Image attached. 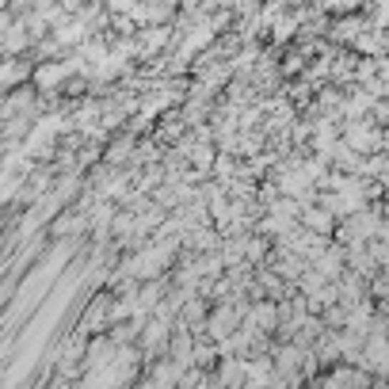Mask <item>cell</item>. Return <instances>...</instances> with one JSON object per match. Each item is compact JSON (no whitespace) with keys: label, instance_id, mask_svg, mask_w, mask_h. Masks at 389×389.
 I'll list each match as a JSON object with an SVG mask.
<instances>
[{"label":"cell","instance_id":"obj_1","mask_svg":"<svg viewBox=\"0 0 389 389\" xmlns=\"http://www.w3.org/2000/svg\"><path fill=\"white\" fill-rule=\"evenodd\" d=\"M61 76H65V65H42V69H39V76H35V81L42 84V88H54V84H58L61 81Z\"/></svg>","mask_w":389,"mask_h":389}]
</instances>
